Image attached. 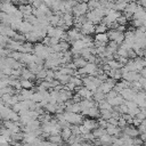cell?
<instances>
[{
	"label": "cell",
	"mask_w": 146,
	"mask_h": 146,
	"mask_svg": "<svg viewBox=\"0 0 146 146\" xmlns=\"http://www.w3.org/2000/svg\"><path fill=\"white\" fill-rule=\"evenodd\" d=\"M35 78H36V80H39V81H43V80H46V78H47V70H46V68L41 70L39 73L35 74Z\"/></svg>",
	"instance_id": "4dcf8cb0"
},
{
	"label": "cell",
	"mask_w": 146,
	"mask_h": 146,
	"mask_svg": "<svg viewBox=\"0 0 146 146\" xmlns=\"http://www.w3.org/2000/svg\"><path fill=\"white\" fill-rule=\"evenodd\" d=\"M108 36H107V33H100V34H96L95 38H94V41L95 42H98L100 44H105L107 46L108 43Z\"/></svg>",
	"instance_id": "9a60e30c"
},
{
	"label": "cell",
	"mask_w": 146,
	"mask_h": 146,
	"mask_svg": "<svg viewBox=\"0 0 146 146\" xmlns=\"http://www.w3.org/2000/svg\"><path fill=\"white\" fill-rule=\"evenodd\" d=\"M138 5H139V6H141V7L144 8V9H146V0H143V1H139V2H138Z\"/></svg>",
	"instance_id": "60d3db41"
},
{
	"label": "cell",
	"mask_w": 146,
	"mask_h": 146,
	"mask_svg": "<svg viewBox=\"0 0 146 146\" xmlns=\"http://www.w3.org/2000/svg\"><path fill=\"white\" fill-rule=\"evenodd\" d=\"M119 94L115 91V90H112V91H110L107 95H106V100H108V99H112V98H114V97H116Z\"/></svg>",
	"instance_id": "8d00e7d4"
},
{
	"label": "cell",
	"mask_w": 146,
	"mask_h": 146,
	"mask_svg": "<svg viewBox=\"0 0 146 146\" xmlns=\"http://www.w3.org/2000/svg\"><path fill=\"white\" fill-rule=\"evenodd\" d=\"M89 11V7L87 2H80L72 9V14L74 17H80V16H86L87 13Z\"/></svg>",
	"instance_id": "3957f363"
},
{
	"label": "cell",
	"mask_w": 146,
	"mask_h": 146,
	"mask_svg": "<svg viewBox=\"0 0 146 146\" xmlns=\"http://www.w3.org/2000/svg\"><path fill=\"white\" fill-rule=\"evenodd\" d=\"M73 63L75 64L76 68H82V67H84V66L88 64V62H87L83 57H76V58H73Z\"/></svg>",
	"instance_id": "cb8c5ba5"
},
{
	"label": "cell",
	"mask_w": 146,
	"mask_h": 146,
	"mask_svg": "<svg viewBox=\"0 0 146 146\" xmlns=\"http://www.w3.org/2000/svg\"><path fill=\"white\" fill-rule=\"evenodd\" d=\"M107 102L110 103V105H111L112 107H119L120 105H122V104L124 103V99H123V97H122L121 95H117L116 97H114V98H112V99H108Z\"/></svg>",
	"instance_id": "ac0fdd59"
},
{
	"label": "cell",
	"mask_w": 146,
	"mask_h": 146,
	"mask_svg": "<svg viewBox=\"0 0 146 146\" xmlns=\"http://www.w3.org/2000/svg\"><path fill=\"white\" fill-rule=\"evenodd\" d=\"M119 95H121L124 100H133L137 92L135 90H132L131 88H127V89H123Z\"/></svg>",
	"instance_id": "30bf717a"
},
{
	"label": "cell",
	"mask_w": 146,
	"mask_h": 146,
	"mask_svg": "<svg viewBox=\"0 0 146 146\" xmlns=\"http://www.w3.org/2000/svg\"><path fill=\"white\" fill-rule=\"evenodd\" d=\"M97 122H98V128H103V129L106 130V127H107V124H108V122H107L106 120L99 117V119L97 120Z\"/></svg>",
	"instance_id": "e575fe53"
},
{
	"label": "cell",
	"mask_w": 146,
	"mask_h": 146,
	"mask_svg": "<svg viewBox=\"0 0 146 146\" xmlns=\"http://www.w3.org/2000/svg\"><path fill=\"white\" fill-rule=\"evenodd\" d=\"M106 132L110 136H112V137H119L121 135V132H122V129L119 128V127H116V125H113V124H110L108 123L107 127H106Z\"/></svg>",
	"instance_id": "4fadbf2b"
},
{
	"label": "cell",
	"mask_w": 146,
	"mask_h": 146,
	"mask_svg": "<svg viewBox=\"0 0 146 146\" xmlns=\"http://www.w3.org/2000/svg\"><path fill=\"white\" fill-rule=\"evenodd\" d=\"M21 78H22L23 80H30V81H32V80H36L35 74H33V73H32L29 68H26V67H24V68L22 70Z\"/></svg>",
	"instance_id": "2e32d148"
},
{
	"label": "cell",
	"mask_w": 146,
	"mask_h": 146,
	"mask_svg": "<svg viewBox=\"0 0 146 146\" xmlns=\"http://www.w3.org/2000/svg\"><path fill=\"white\" fill-rule=\"evenodd\" d=\"M136 57H137V54H136L132 49L128 50V59H135Z\"/></svg>",
	"instance_id": "f35d334b"
},
{
	"label": "cell",
	"mask_w": 146,
	"mask_h": 146,
	"mask_svg": "<svg viewBox=\"0 0 146 146\" xmlns=\"http://www.w3.org/2000/svg\"><path fill=\"white\" fill-rule=\"evenodd\" d=\"M128 21H129V19H128V18H127V17L124 16V14H123V15H121V16H120V17L117 18V21H116V23H117L119 25H122V26H125V25H127V23H128Z\"/></svg>",
	"instance_id": "d6a6232c"
},
{
	"label": "cell",
	"mask_w": 146,
	"mask_h": 146,
	"mask_svg": "<svg viewBox=\"0 0 146 146\" xmlns=\"http://www.w3.org/2000/svg\"><path fill=\"white\" fill-rule=\"evenodd\" d=\"M76 94L82 98V99H87V100H92V97H94V92L88 90L86 87H80L76 89Z\"/></svg>",
	"instance_id": "52a82bcc"
},
{
	"label": "cell",
	"mask_w": 146,
	"mask_h": 146,
	"mask_svg": "<svg viewBox=\"0 0 146 146\" xmlns=\"http://www.w3.org/2000/svg\"><path fill=\"white\" fill-rule=\"evenodd\" d=\"M98 139L100 140L102 146H110V145L112 144V141H113V137L110 136L108 133H105L104 136H102V137L98 138Z\"/></svg>",
	"instance_id": "7402d4cb"
},
{
	"label": "cell",
	"mask_w": 146,
	"mask_h": 146,
	"mask_svg": "<svg viewBox=\"0 0 146 146\" xmlns=\"http://www.w3.org/2000/svg\"><path fill=\"white\" fill-rule=\"evenodd\" d=\"M71 130H72V135L73 136H81L79 125H71Z\"/></svg>",
	"instance_id": "d590c367"
},
{
	"label": "cell",
	"mask_w": 146,
	"mask_h": 146,
	"mask_svg": "<svg viewBox=\"0 0 146 146\" xmlns=\"http://www.w3.org/2000/svg\"><path fill=\"white\" fill-rule=\"evenodd\" d=\"M82 125H84L89 131H94L95 129L98 128V122H97V120L89 117V119H84V120H83Z\"/></svg>",
	"instance_id": "7c38bea8"
},
{
	"label": "cell",
	"mask_w": 146,
	"mask_h": 146,
	"mask_svg": "<svg viewBox=\"0 0 146 146\" xmlns=\"http://www.w3.org/2000/svg\"><path fill=\"white\" fill-rule=\"evenodd\" d=\"M81 146H94L92 141H88V140H83L81 143Z\"/></svg>",
	"instance_id": "ab89813d"
},
{
	"label": "cell",
	"mask_w": 146,
	"mask_h": 146,
	"mask_svg": "<svg viewBox=\"0 0 146 146\" xmlns=\"http://www.w3.org/2000/svg\"><path fill=\"white\" fill-rule=\"evenodd\" d=\"M95 24H92L91 22H89V21H87L83 25H82V27H81V33L83 34V35H91L94 32H95Z\"/></svg>",
	"instance_id": "ba28073f"
},
{
	"label": "cell",
	"mask_w": 146,
	"mask_h": 146,
	"mask_svg": "<svg viewBox=\"0 0 146 146\" xmlns=\"http://www.w3.org/2000/svg\"><path fill=\"white\" fill-rule=\"evenodd\" d=\"M128 1H116L114 2V10L116 11H124V9L128 6Z\"/></svg>",
	"instance_id": "603a6c76"
},
{
	"label": "cell",
	"mask_w": 146,
	"mask_h": 146,
	"mask_svg": "<svg viewBox=\"0 0 146 146\" xmlns=\"http://www.w3.org/2000/svg\"><path fill=\"white\" fill-rule=\"evenodd\" d=\"M138 7H139L138 2H129L128 6H127V8H125L124 11H123V13H124V16H125L128 19H132V16L136 14Z\"/></svg>",
	"instance_id": "277c9868"
},
{
	"label": "cell",
	"mask_w": 146,
	"mask_h": 146,
	"mask_svg": "<svg viewBox=\"0 0 146 146\" xmlns=\"http://www.w3.org/2000/svg\"><path fill=\"white\" fill-rule=\"evenodd\" d=\"M17 146H32V145H30V144H26V143H23V144H18Z\"/></svg>",
	"instance_id": "7bdbcfd3"
},
{
	"label": "cell",
	"mask_w": 146,
	"mask_h": 146,
	"mask_svg": "<svg viewBox=\"0 0 146 146\" xmlns=\"http://www.w3.org/2000/svg\"><path fill=\"white\" fill-rule=\"evenodd\" d=\"M18 8L10 1H6V2H1L0 3V11H3L8 15H13Z\"/></svg>",
	"instance_id": "5b68a950"
},
{
	"label": "cell",
	"mask_w": 146,
	"mask_h": 146,
	"mask_svg": "<svg viewBox=\"0 0 146 146\" xmlns=\"http://www.w3.org/2000/svg\"><path fill=\"white\" fill-rule=\"evenodd\" d=\"M73 135H72V130H71V127H68V128H64V129H62V132H60V137H62V139L66 143L71 137H72Z\"/></svg>",
	"instance_id": "44dd1931"
},
{
	"label": "cell",
	"mask_w": 146,
	"mask_h": 146,
	"mask_svg": "<svg viewBox=\"0 0 146 146\" xmlns=\"http://www.w3.org/2000/svg\"><path fill=\"white\" fill-rule=\"evenodd\" d=\"M32 31H33V25H32L31 23L26 22V21H23L22 24H21V26H19L18 32L25 35V34H27V33H30V32H32Z\"/></svg>",
	"instance_id": "5bb4252c"
},
{
	"label": "cell",
	"mask_w": 146,
	"mask_h": 146,
	"mask_svg": "<svg viewBox=\"0 0 146 146\" xmlns=\"http://www.w3.org/2000/svg\"><path fill=\"white\" fill-rule=\"evenodd\" d=\"M122 133L123 135H125V136H128V137H130V138H136V137H139V131H138V129L136 128V127H133L132 124H128L127 127H124L123 129H122Z\"/></svg>",
	"instance_id": "8992f818"
},
{
	"label": "cell",
	"mask_w": 146,
	"mask_h": 146,
	"mask_svg": "<svg viewBox=\"0 0 146 146\" xmlns=\"http://www.w3.org/2000/svg\"><path fill=\"white\" fill-rule=\"evenodd\" d=\"M64 115H65V120L71 124V125H81L84 117L83 115L80 113H68V112H64Z\"/></svg>",
	"instance_id": "6da1fadb"
},
{
	"label": "cell",
	"mask_w": 146,
	"mask_h": 146,
	"mask_svg": "<svg viewBox=\"0 0 146 146\" xmlns=\"http://www.w3.org/2000/svg\"><path fill=\"white\" fill-rule=\"evenodd\" d=\"M140 73H137V72H127V73H123L122 74V80H125L128 82H135V81H139L140 79Z\"/></svg>",
	"instance_id": "9c48e42d"
},
{
	"label": "cell",
	"mask_w": 146,
	"mask_h": 146,
	"mask_svg": "<svg viewBox=\"0 0 146 146\" xmlns=\"http://www.w3.org/2000/svg\"><path fill=\"white\" fill-rule=\"evenodd\" d=\"M139 138H140L144 143H146V132H145V133H140V135H139Z\"/></svg>",
	"instance_id": "b9f144b4"
},
{
	"label": "cell",
	"mask_w": 146,
	"mask_h": 146,
	"mask_svg": "<svg viewBox=\"0 0 146 146\" xmlns=\"http://www.w3.org/2000/svg\"><path fill=\"white\" fill-rule=\"evenodd\" d=\"M25 39L27 42H31V43H38V41H40L41 39L38 36V34L35 32H30L27 34H25Z\"/></svg>",
	"instance_id": "ffe728a7"
},
{
	"label": "cell",
	"mask_w": 146,
	"mask_h": 146,
	"mask_svg": "<svg viewBox=\"0 0 146 146\" xmlns=\"http://www.w3.org/2000/svg\"><path fill=\"white\" fill-rule=\"evenodd\" d=\"M21 86H22V89H25V90H31L33 87H34V84H33V82L32 81H30V80H21Z\"/></svg>",
	"instance_id": "83f0119b"
},
{
	"label": "cell",
	"mask_w": 146,
	"mask_h": 146,
	"mask_svg": "<svg viewBox=\"0 0 146 146\" xmlns=\"http://www.w3.org/2000/svg\"><path fill=\"white\" fill-rule=\"evenodd\" d=\"M107 36L110 39V41H114L116 42L119 46L123 43L124 41V33L116 31V30H108L107 31Z\"/></svg>",
	"instance_id": "7a4b0ae2"
},
{
	"label": "cell",
	"mask_w": 146,
	"mask_h": 146,
	"mask_svg": "<svg viewBox=\"0 0 146 146\" xmlns=\"http://www.w3.org/2000/svg\"><path fill=\"white\" fill-rule=\"evenodd\" d=\"M2 104H3V102H2V99L0 98V105H2Z\"/></svg>",
	"instance_id": "ee69618b"
},
{
	"label": "cell",
	"mask_w": 146,
	"mask_h": 146,
	"mask_svg": "<svg viewBox=\"0 0 146 146\" xmlns=\"http://www.w3.org/2000/svg\"><path fill=\"white\" fill-rule=\"evenodd\" d=\"M106 74H107V76H108L110 79H113V80H115L116 82L122 79L121 68H120V70H110V72H107Z\"/></svg>",
	"instance_id": "e0dca14e"
},
{
	"label": "cell",
	"mask_w": 146,
	"mask_h": 146,
	"mask_svg": "<svg viewBox=\"0 0 146 146\" xmlns=\"http://www.w3.org/2000/svg\"><path fill=\"white\" fill-rule=\"evenodd\" d=\"M83 68H84V71L87 73V75H91V76H96L97 75V72L99 70L98 65L97 64H94V63H88Z\"/></svg>",
	"instance_id": "8fae6325"
},
{
	"label": "cell",
	"mask_w": 146,
	"mask_h": 146,
	"mask_svg": "<svg viewBox=\"0 0 146 146\" xmlns=\"http://www.w3.org/2000/svg\"><path fill=\"white\" fill-rule=\"evenodd\" d=\"M92 133H94L95 138H100L102 136H104V135L107 133V132H106V130L103 129V128H97V129H95V130L92 131Z\"/></svg>",
	"instance_id": "f546056e"
},
{
	"label": "cell",
	"mask_w": 146,
	"mask_h": 146,
	"mask_svg": "<svg viewBox=\"0 0 146 146\" xmlns=\"http://www.w3.org/2000/svg\"><path fill=\"white\" fill-rule=\"evenodd\" d=\"M107 31H108V26H107V25H105L103 22H102V23H99L98 25H96V26H95V32H96V34H100V33H107Z\"/></svg>",
	"instance_id": "d4e9b609"
},
{
	"label": "cell",
	"mask_w": 146,
	"mask_h": 146,
	"mask_svg": "<svg viewBox=\"0 0 146 146\" xmlns=\"http://www.w3.org/2000/svg\"><path fill=\"white\" fill-rule=\"evenodd\" d=\"M87 116H89L90 119H99L100 117V111L98 108V105L91 107L90 110H88V113H87Z\"/></svg>",
	"instance_id": "d6986e66"
},
{
	"label": "cell",
	"mask_w": 146,
	"mask_h": 146,
	"mask_svg": "<svg viewBox=\"0 0 146 146\" xmlns=\"http://www.w3.org/2000/svg\"><path fill=\"white\" fill-rule=\"evenodd\" d=\"M100 117L108 121L112 117V111H100Z\"/></svg>",
	"instance_id": "1f68e13d"
},
{
	"label": "cell",
	"mask_w": 146,
	"mask_h": 146,
	"mask_svg": "<svg viewBox=\"0 0 146 146\" xmlns=\"http://www.w3.org/2000/svg\"><path fill=\"white\" fill-rule=\"evenodd\" d=\"M98 108H99V111H113V107L110 105V103L106 99L98 103Z\"/></svg>",
	"instance_id": "484cf974"
},
{
	"label": "cell",
	"mask_w": 146,
	"mask_h": 146,
	"mask_svg": "<svg viewBox=\"0 0 146 146\" xmlns=\"http://www.w3.org/2000/svg\"><path fill=\"white\" fill-rule=\"evenodd\" d=\"M46 112L49 113V114H56L57 113V104H51V103H48L44 107Z\"/></svg>",
	"instance_id": "4316f807"
},
{
	"label": "cell",
	"mask_w": 146,
	"mask_h": 146,
	"mask_svg": "<svg viewBox=\"0 0 146 146\" xmlns=\"http://www.w3.org/2000/svg\"><path fill=\"white\" fill-rule=\"evenodd\" d=\"M110 124H113V125H119V117H114V116H112L108 121H107Z\"/></svg>",
	"instance_id": "74e56055"
},
{
	"label": "cell",
	"mask_w": 146,
	"mask_h": 146,
	"mask_svg": "<svg viewBox=\"0 0 146 146\" xmlns=\"http://www.w3.org/2000/svg\"><path fill=\"white\" fill-rule=\"evenodd\" d=\"M124 104L125 106L128 107V110H132V108H137V104L133 102V100H124Z\"/></svg>",
	"instance_id": "836d02e7"
},
{
	"label": "cell",
	"mask_w": 146,
	"mask_h": 146,
	"mask_svg": "<svg viewBox=\"0 0 146 146\" xmlns=\"http://www.w3.org/2000/svg\"><path fill=\"white\" fill-rule=\"evenodd\" d=\"M47 140H48V141H50V143H52V144H59V145H62V143H63V139H62L60 135L49 136V137L47 138Z\"/></svg>",
	"instance_id": "f1b7e54d"
}]
</instances>
